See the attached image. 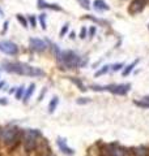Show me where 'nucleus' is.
I'll list each match as a JSON object with an SVG mask.
<instances>
[{
	"label": "nucleus",
	"instance_id": "38",
	"mask_svg": "<svg viewBox=\"0 0 149 156\" xmlns=\"http://www.w3.org/2000/svg\"><path fill=\"white\" fill-rule=\"evenodd\" d=\"M0 14H3V11H2V9H0Z\"/></svg>",
	"mask_w": 149,
	"mask_h": 156
},
{
	"label": "nucleus",
	"instance_id": "37",
	"mask_svg": "<svg viewBox=\"0 0 149 156\" xmlns=\"http://www.w3.org/2000/svg\"><path fill=\"white\" fill-rule=\"evenodd\" d=\"M42 156H54L52 154H46V155H42Z\"/></svg>",
	"mask_w": 149,
	"mask_h": 156
},
{
	"label": "nucleus",
	"instance_id": "1",
	"mask_svg": "<svg viewBox=\"0 0 149 156\" xmlns=\"http://www.w3.org/2000/svg\"><path fill=\"white\" fill-rule=\"evenodd\" d=\"M51 51L55 56L56 61L60 69L64 70H71V69H78V68H84L88 65V57L82 53L74 51V50H62L55 43H51Z\"/></svg>",
	"mask_w": 149,
	"mask_h": 156
},
{
	"label": "nucleus",
	"instance_id": "35",
	"mask_svg": "<svg viewBox=\"0 0 149 156\" xmlns=\"http://www.w3.org/2000/svg\"><path fill=\"white\" fill-rule=\"evenodd\" d=\"M74 38H76V33H74V31H71V33H69V39H72V41H73Z\"/></svg>",
	"mask_w": 149,
	"mask_h": 156
},
{
	"label": "nucleus",
	"instance_id": "13",
	"mask_svg": "<svg viewBox=\"0 0 149 156\" xmlns=\"http://www.w3.org/2000/svg\"><path fill=\"white\" fill-rule=\"evenodd\" d=\"M139 61H140V60H139V58H136V60H133V61L131 62V64H128V65L124 66V68H123V70H122V76H123V77L130 76L131 73L133 72V69H135V68L137 66Z\"/></svg>",
	"mask_w": 149,
	"mask_h": 156
},
{
	"label": "nucleus",
	"instance_id": "19",
	"mask_svg": "<svg viewBox=\"0 0 149 156\" xmlns=\"http://www.w3.org/2000/svg\"><path fill=\"white\" fill-rule=\"evenodd\" d=\"M84 18H86V20H90V21L96 22V23H98V25H101V26H106V25H109V21H106V20H102V18L94 17V16H90V14H88V16H85Z\"/></svg>",
	"mask_w": 149,
	"mask_h": 156
},
{
	"label": "nucleus",
	"instance_id": "24",
	"mask_svg": "<svg viewBox=\"0 0 149 156\" xmlns=\"http://www.w3.org/2000/svg\"><path fill=\"white\" fill-rule=\"evenodd\" d=\"M123 68H124L123 62H115V64L110 65V70H111V72H119V70H122Z\"/></svg>",
	"mask_w": 149,
	"mask_h": 156
},
{
	"label": "nucleus",
	"instance_id": "14",
	"mask_svg": "<svg viewBox=\"0 0 149 156\" xmlns=\"http://www.w3.org/2000/svg\"><path fill=\"white\" fill-rule=\"evenodd\" d=\"M34 91H36V85H34V83H30V85L28 86V89H25V94L22 96V101H24L25 104H26L28 101L30 100V98L33 96Z\"/></svg>",
	"mask_w": 149,
	"mask_h": 156
},
{
	"label": "nucleus",
	"instance_id": "30",
	"mask_svg": "<svg viewBox=\"0 0 149 156\" xmlns=\"http://www.w3.org/2000/svg\"><path fill=\"white\" fill-rule=\"evenodd\" d=\"M88 37V29L84 26L82 29H81V31H80V39H85Z\"/></svg>",
	"mask_w": 149,
	"mask_h": 156
},
{
	"label": "nucleus",
	"instance_id": "10",
	"mask_svg": "<svg viewBox=\"0 0 149 156\" xmlns=\"http://www.w3.org/2000/svg\"><path fill=\"white\" fill-rule=\"evenodd\" d=\"M56 146H58L59 151H62L64 155H67V156H73L74 155V150L72 147H69V146L67 144V140L64 138H62V136H58Z\"/></svg>",
	"mask_w": 149,
	"mask_h": 156
},
{
	"label": "nucleus",
	"instance_id": "7",
	"mask_svg": "<svg viewBox=\"0 0 149 156\" xmlns=\"http://www.w3.org/2000/svg\"><path fill=\"white\" fill-rule=\"evenodd\" d=\"M29 47L36 53H42L47 50L48 41H43L41 38H30L29 39Z\"/></svg>",
	"mask_w": 149,
	"mask_h": 156
},
{
	"label": "nucleus",
	"instance_id": "36",
	"mask_svg": "<svg viewBox=\"0 0 149 156\" xmlns=\"http://www.w3.org/2000/svg\"><path fill=\"white\" fill-rule=\"evenodd\" d=\"M16 89H17V87H11L9 92H11V94H14V92H16Z\"/></svg>",
	"mask_w": 149,
	"mask_h": 156
},
{
	"label": "nucleus",
	"instance_id": "34",
	"mask_svg": "<svg viewBox=\"0 0 149 156\" xmlns=\"http://www.w3.org/2000/svg\"><path fill=\"white\" fill-rule=\"evenodd\" d=\"M6 86H7V82L6 81H0V90L6 89Z\"/></svg>",
	"mask_w": 149,
	"mask_h": 156
},
{
	"label": "nucleus",
	"instance_id": "2",
	"mask_svg": "<svg viewBox=\"0 0 149 156\" xmlns=\"http://www.w3.org/2000/svg\"><path fill=\"white\" fill-rule=\"evenodd\" d=\"M0 70L13 73V74H18V76L36 77V78L44 77V74H46L41 68L29 65L26 62H21V61H3L2 65H0Z\"/></svg>",
	"mask_w": 149,
	"mask_h": 156
},
{
	"label": "nucleus",
	"instance_id": "5",
	"mask_svg": "<svg viewBox=\"0 0 149 156\" xmlns=\"http://www.w3.org/2000/svg\"><path fill=\"white\" fill-rule=\"evenodd\" d=\"M89 89L93 90V91H107V92H111L114 95L124 96L130 92L131 83H111V85H105V86L92 85Z\"/></svg>",
	"mask_w": 149,
	"mask_h": 156
},
{
	"label": "nucleus",
	"instance_id": "20",
	"mask_svg": "<svg viewBox=\"0 0 149 156\" xmlns=\"http://www.w3.org/2000/svg\"><path fill=\"white\" fill-rule=\"evenodd\" d=\"M24 94H25V86L21 85V86H18L17 89H16V92H14V98H16L17 100H22Z\"/></svg>",
	"mask_w": 149,
	"mask_h": 156
},
{
	"label": "nucleus",
	"instance_id": "16",
	"mask_svg": "<svg viewBox=\"0 0 149 156\" xmlns=\"http://www.w3.org/2000/svg\"><path fill=\"white\" fill-rule=\"evenodd\" d=\"M69 78V81L72 82V83L76 86V87H78L80 89V91H82V92H85L88 89H86V86L84 85V82L80 80V78H76V77H68Z\"/></svg>",
	"mask_w": 149,
	"mask_h": 156
},
{
	"label": "nucleus",
	"instance_id": "8",
	"mask_svg": "<svg viewBox=\"0 0 149 156\" xmlns=\"http://www.w3.org/2000/svg\"><path fill=\"white\" fill-rule=\"evenodd\" d=\"M0 52L8 56H16L18 53V46L12 41H0Z\"/></svg>",
	"mask_w": 149,
	"mask_h": 156
},
{
	"label": "nucleus",
	"instance_id": "22",
	"mask_svg": "<svg viewBox=\"0 0 149 156\" xmlns=\"http://www.w3.org/2000/svg\"><path fill=\"white\" fill-rule=\"evenodd\" d=\"M110 72V65H103L101 69H98L96 73H94V76L96 77H99V76H105L107 74V73Z\"/></svg>",
	"mask_w": 149,
	"mask_h": 156
},
{
	"label": "nucleus",
	"instance_id": "17",
	"mask_svg": "<svg viewBox=\"0 0 149 156\" xmlns=\"http://www.w3.org/2000/svg\"><path fill=\"white\" fill-rule=\"evenodd\" d=\"M58 105H59V98L54 96L52 99L50 100V103H48V113H54L55 109L58 108Z\"/></svg>",
	"mask_w": 149,
	"mask_h": 156
},
{
	"label": "nucleus",
	"instance_id": "21",
	"mask_svg": "<svg viewBox=\"0 0 149 156\" xmlns=\"http://www.w3.org/2000/svg\"><path fill=\"white\" fill-rule=\"evenodd\" d=\"M46 18H47V14L42 12L41 14L38 16V20H39V23H41V27H42V30H46L47 29V23H46Z\"/></svg>",
	"mask_w": 149,
	"mask_h": 156
},
{
	"label": "nucleus",
	"instance_id": "32",
	"mask_svg": "<svg viewBox=\"0 0 149 156\" xmlns=\"http://www.w3.org/2000/svg\"><path fill=\"white\" fill-rule=\"evenodd\" d=\"M46 92H47V89H46V87H43V90H42V92H41V95H39V98H38V100H39V101H42V100H43V96H44V94H46Z\"/></svg>",
	"mask_w": 149,
	"mask_h": 156
},
{
	"label": "nucleus",
	"instance_id": "6",
	"mask_svg": "<svg viewBox=\"0 0 149 156\" xmlns=\"http://www.w3.org/2000/svg\"><path fill=\"white\" fill-rule=\"evenodd\" d=\"M103 152H105L106 156H128L127 148H124L123 146L118 143L106 144L105 148H103Z\"/></svg>",
	"mask_w": 149,
	"mask_h": 156
},
{
	"label": "nucleus",
	"instance_id": "26",
	"mask_svg": "<svg viewBox=\"0 0 149 156\" xmlns=\"http://www.w3.org/2000/svg\"><path fill=\"white\" fill-rule=\"evenodd\" d=\"M28 22L30 23V26H32V27H37V18H36V16L30 14V16L28 17Z\"/></svg>",
	"mask_w": 149,
	"mask_h": 156
},
{
	"label": "nucleus",
	"instance_id": "11",
	"mask_svg": "<svg viewBox=\"0 0 149 156\" xmlns=\"http://www.w3.org/2000/svg\"><path fill=\"white\" fill-rule=\"evenodd\" d=\"M37 7L39 9H50V11H58V12H63V8L59 4H52V3H47L44 0H37Z\"/></svg>",
	"mask_w": 149,
	"mask_h": 156
},
{
	"label": "nucleus",
	"instance_id": "23",
	"mask_svg": "<svg viewBox=\"0 0 149 156\" xmlns=\"http://www.w3.org/2000/svg\"><path fill=\"white\" fill-rule=\"evenodd\" d=\"M16 18H17V21L20 22V23H21V26L22 27H25V29H26L28 26H29V22H28V18L26 17H25V16H22V14H16Z\"/></svg>",
	"mask_w": 149,
	"mask_h": 156
},
{
	"label": "nucleus",
	"instance_id": "9",
	"mask_svg": "<svg viewBox=\"0 0 149 156\" xmlns=\"http://www.w3.org/2000/svg\"><path fill=\"white\" fill-rule=\"evenodd\" d=\"M148 0H132L130 7H128V13L132 14V16H136V14L141 13L144 11V8L147 7Z\"/></svg>",
	"mask_w": 149,
	"mask_h": 156
},
{
	"label": "nucleus",
	"instance_id": "12",
	"mask_svg": "<svg viewBox=\"0 0 149 156\" xmlns=\"http://www.w3.org/2000/svg\"><path fill=\"white\" fill-rule=\"evenodd\" d=\"M93 8L94 11L98 12V13H102V12H106L110 9V7L107 5V3L105 0H94L93 2Z\"/></svg>",
	"mask_w": 149,
	"mask_h": 156
},
{
	"label": "nucleus",
	"instance_id": "33",
	"mask_svg": "<svg viewBox=\"0 0 149 156\" xmlns=\"http://www.w3.org/2000/svg\"><path fill=\"white\" fill-rule=\"evenodd\" d=\"M7 104H8L7 98H0V105H7Z\"/></svg>",
	"mask_w": 149,
	"mask_h": 156
},
{
	"label": "nucleus",
	"instance_id": "3",
	"mask_svg": "<svg viewBox=\"0 0 149 156\" xmlns=\"http://www.w3.org/2000/svg\"><path fill=\"white\" fill-rule=\"evenodd\" d=\"M22 130L17 126L8 125L6 128L0 129V144L6 147H17V144L21 143Z\"/></svg>",
	"mask_w": 149,
	"mask_h": 156
},
{
	"label": "nucleus",
	"instance_id": "27",
	"mask_svg": "<svg viewBox=\"0 0 149 156\" xmlns=\"http://www.w3.org/2000/svg\"><path fill=\"white\" fill-rule=\"evenodd\" d=\"M68 30H69V23L66 22V23L63 25L62 30H60V37H62V38H63V37H66V35H67V33H68Z\"/></svg>",
	"mask_w": 149,
	"mask_h": 156
},
{
	"label": "nucleus",
	"instance_id": "29",
	"mask_svg": "<svg viewBox=\"0 0 149 156\" xmlns=\"http://www.w3.org/2000/svg\"><path fill=\"white\" fill-rule=\"evenodd\" d=\"M96 31H97L96 26H90V27H89V30H88V37H89V39H92L94 35H96Z\"/></svg>",
	"mask_w": 149,
	"mask_h": 156
},
{
	"label": "nucleus",
	"instance_id": "31",
	"mask_svg": "<svg viewBox=\"0 0 149 156\" xmlns=\"http://www.w3.org/2000/svg\"><path fill=\"white\" fill-rule=\"evenodd\" d=\"M8 26H9V21H6L3 23V30H2V35H4L8 31Z\"/></svg>",
	"mask_w": 149,
	"mask_h": 156
},
{
	"label": "nucleus",
	"instance_id": "25",
	"mask_svg": "<svg viewBox=\"0 0 149 156\" xmlns=\"http://www.w3.org/2000/svg\"><path fill=\"white\" fill-rule=\"evenodd\" d=\"M77 3L84 8V9H90V0H77Z\"/></svg>",
	"mask_w": 149,
	"mask_h": 156
},
{
	"label": "nucleus",
	"instance_id": "4",
	"mask_svg": "<svg viewBox=\"0 0 149 156\" xmlns=\"http://www.w3.org/2000/svg\"><path fill=\"white\" fill-rule=\"evenodd\" d=\"M42 138V133L38 129H26L22 130L21 144L26 152H33L38 147V140Z\"/></svg>",
	"mask_w": 149,
	"mask_h": 156
},
{
	"label": "nucleus",
	"instance_id": "28",
	"mask_svg": "<svg viewBox=\"0 0 149 156\" xmlns=\"http://www.w3.org/2000/svg\"><path fill=\"white\" fill-rule=\"evenodd\" d=\"M76 103L80 104V105H84V104L90 103V99H89V98H78V99L76 100Z\"/></svg>",
	"mask_w": 149,
	"mask_h": 156
},
{
	"label": "nucleus",
	"instance_id": "18",
	"mask_svg": "<svg viewBox=\"0 0 149 156\" xmlns=\"http://www.w3.org/2000/svg\"><path fill=\"white\" fill-rule=\"evenodd\" d=\"M135 104L140 108H148L149 109V95L141 98L140 100H135Z\"/></svg>",
	"mask_w": 149,
	"mask_h": 156
},
{
	"label": "nucleus",
	"instance_id": "15",
	"mask_svg": "<svg viewBox=\"0 0 149 156\" xmlns=\"http://www.w3.org/2000/svg\"><path fill=\"white\" fill-rule=\"evenodd\" d=\"M132 154L135 156H149V148L145 146H139L132 148Z\"/></svg>",
	"mask_w": 149,
	"mask_h": 156
}]
</instances>
